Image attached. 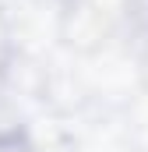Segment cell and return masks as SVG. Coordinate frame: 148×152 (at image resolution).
<instances>
[{"mask_svg": "<svg viewBox=\"0 0 148 152\" xmlns=\"http://www.w3.org/2000/svg\"><path fill=\"white\" fill-rule=\"evenodd\" d=\"M0 152H32L18 134H0Z\"/></svg>", "mask_w": 148, "mask_h": 152, "instance_id": "1", "label": "cell"}]
</instances>
